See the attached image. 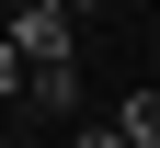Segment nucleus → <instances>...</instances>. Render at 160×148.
Returning a JSON list of instances; mask_svg holds the SVG:
<instances>
[{"label":"nucleus","instance_id":"obj_4","mask_svg":"<svg viewBox=\"0 0 160 148\" xmlns=\"http://www.w3.org/2000/svg\"><path fill=\"white\" fill-rule=\"evenodd\" d=\"M0 148H34V137H23V125H12V114H0Z\"/></svg>","mask_w":160,"mask_h":148},{"label":"nucleus","instance_id":"obj_3","mask_svg":"<svg viewBox=\"0 0 160 148\" xmlns=\"http://www.w3.org/2000/svg\"><path fill=\"white\" fill-rule=\"evenodd\" d=\"M114 137H126V148H160V80L126 103V114H114Z\"/></svg>","mask_w":160,"mask_h":148},{"label":"nucleus","instance_id":"obj_2","mask_svg":"<svg viewBox=\"0 0 160 148\" xmlns=\"http://www.w3.org/2000/svg\"><path fill=\"white\" fill-rule=\"evenodd\" d=\"M12 114H80V69H23V103Z\"/></svg>","mask_w":160,"mask_h":148},{"label":"nucleus","instance_id":"obj_1","mask_svg":"<svg viewBox=\"0 0 160 148\" xmlns=\"http://www.w3.org/2000/svg\"><path fill=\"white\" fill-rule=\"evenodd\" d=\"M0 34H12V57H23V69H69V34H80V12H69V0H23Z\"/></svg>","mask_w":160,"mask_h":148}]
</instances>
